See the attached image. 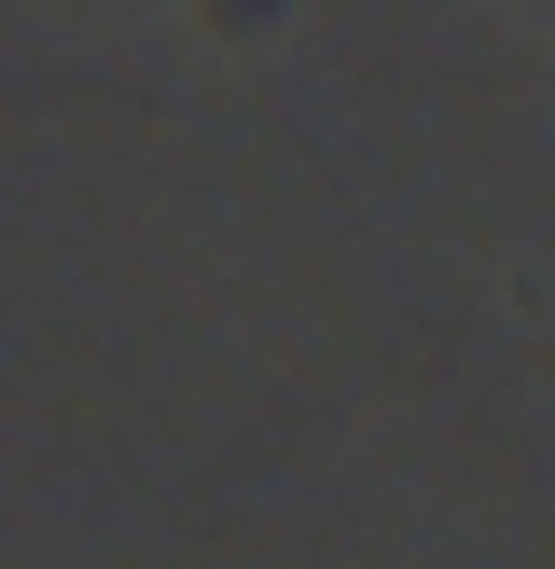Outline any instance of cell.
<instances>
[{
    "instance_id": "1",
    "label": "cell",
    "mask_w": 555,
    "mask_h": 569,
    "mask_svg": "<svg viewBox=\"0 0 555 569\" xmlns=\"http://www.w3.org/2000/svg\"><path fill=\"white\" fill-rule=\"evenodd\" d=\"M194 14H209V28H222V42H250V28H264V14H278V0H194Z\"/></svg>"
}]
</instances>
